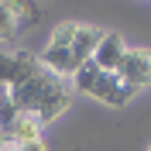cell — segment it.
Masks as SVG:
<instances>
[{
  "mask_svg": "<svg viewBox=\"0 0 151 151\" xmlns=\"http://www.w3.org/2000/svg\"><path fill=\"white\" fill-rule=\"evenodd\" d=\"M0 89L21 113H31L41 127L58 120L72 106V86L52 76L31 52H0Z\"/></svg>",
  "mask_w": 151,
  "mask_h": 151,
  "instance_id": "1",
  "label": "cell"
},
{
  "mask_svg": "<svg viewBox=\"0 0 151 151\" xmlns=\"http://www.w3.org/2000/svg\"><path fill=\"white\" fill-rule=\"evenodd\" d=\"M69 86H72V93L89 96V100H96V103H103V106H127L134 100V93L124 86L120 76L117 72H103L93 58H89L86 65L76 69V76L69 79Z\"/></svg>",
  "mask_w": 151,
  "mask_h": 151,
  "instance_id": "2",
  "label": "cell"
},
{
  "mask_svg": "<svg viewBox=\"0 0 151 151\" xmlns=\"http://www.w3.org/2000/svg\"><path fill=\"white\" fill-rule=\"evenodd\" d=\"M117 76L134 96L151 89V48H127L124 62L117 65Z\"/></svg>",
  "mask_w": 151,
  "mask_h": 151,
  "instance_id": "3",
  "label": "cell"
},
{
  "mask_svg": "<svg viewBox=\"0 0 151 151\" xmlns=\"http://www.w3.org/2000/svg\"><path fill=\"white\" fill-rule=\"evenodd\" d=\"M127 41H124V35H117V31H103V38H100V48H96L93 62L103 72H117V65L124 62V55H127Z\"/></svg>",
  "mask_w": 151,
  "mask_h": 151,
  "instance_id": "4",
  "label": "cell"
},
{
  "mask_svg": "<svg viewBox=\"0 0 151 151\" xmlns=\"http://www.w3.org/2000/svg\"><path fill=\"white\" fill-rule=\"evenodd\" d=\"M100 38H103V28H96V24H79L76 28V38H72V55L79 65H86L89 58L96 55V48H100Z\"/></svg>",
  "mask_w": 151,
  "mask_h": 151,
  "instance_id": "5",
  "label": "cell"
},
{
  "mask_svg": "<svg viewBox=\"0 0 151 151\" xmlns=\"http://www.w3.org/2000/svg\"><path fill=\"white\" fill-rule=\"evenodd\" d=\"M4 7H7V14L14 17V24H17V35L28 31V28H35L38 21H41L38 0H4Z\"/></svg>",
  "mask_w": 151,
  "mask_h": 151,
  "instance_id": "6",
  "label": "cell"
},
{
  "mask_svg": "<svg viewBox=\"0 0 151 151\" xmlns=\"http://www.w3.org/2000/svg\"><path fill=\"white\" fill-rule=\"evenodd\" d=\"M14 38H17V24H14V17L7 14L4 0H0V41H14Z\"/></svg>",
  "mask_w": 151,
  "mask_h": 151,
  "instance_id": "7",
  "label": "cell"
},
{
  "mask_svg": "<svg viewBox=\"0 0 151 151\" xmlns=\"http://www.w3.org/2000/svg\"><path fill=\"white\" fill-rule=\"evenodd\" d=\"M17 151H48V144H45V137H38V141H31V144H21Z\"/></svg>",
  "mask_w": 151,
  "mask_h": 151,
  "instance_id": "8",
  "label": "cell"
},
{
  "mask_svg": "<svg viewBox=\"0 0 151 151\" xmlns=\"http://www.w3.org/2000/svg\"><path fill=\"white\" fill-rule=\"evenodd\" d=\"M4 151H17V148H4Z\"/></svg>",
  "mask_w": 151,
  "mask_h": 151,
  "instance_id": "9",
  "label": "cell"
},
{
  "mask_svg": "<svg viewBox=\"0 0 151 151\" xmlns=\"http://www.w3.org/2000/svg\"><path fill=\"white\" fill-rule=\"evenodd\" d=\"M0 96H4V89H0Z\"/></svg>",
  "mask_w": 151,
  "mask_h": 151,
  "instance_id": "10",
  "label": "cell"
},
{
  "mask_svg": "<svg viewBox=\"0 0 151 151\" xmlns=\"http://www.w3.org/2000/svg\"><path fill=\"white\" fill-rule=\"evenodd\" d=\"M148 151H151V148H148Z\"/></svg>",
  "mask_w": 151,
  "mask_h": 151,
  "instance_id": "11",
  "label": "cell"
}]
</instances>
